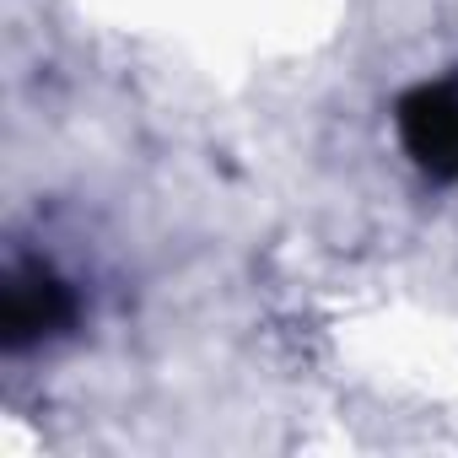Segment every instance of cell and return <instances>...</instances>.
Returning a JSON list of instances; mask_svg holds the SVG:
<instances>
[{
  "label": "cell",
  "mask_w": 458,
  "mask_h": 458,
  "mask_svg": "<svg viewBox=\"0 0 458 458\" xmlns=\"http://www.w3.org/2000/svg\"><path fill=\"white\" fill-rule=\"evenodd\" d=\"M76 324V292L49 265H17L0 292V345L28 351Z\"/></svg>",
  "instance_id": "obj_1"
},
{
  "label": "cell",
  "mask_w": 458,
  "mask_h": 458,
  "mask_svg": "<svg viewBox=\"0 0 458 458\" xmlns=\"http://www.w3.org/2000/svg\"><path fill=\"white\" fill-rule=\"evenodd\" d=\"M394 124L420 173L458 183V81H431L404 92L394 108Z\"/></svg>",
  "instance_id": "obj_2"
}]
</instances>
